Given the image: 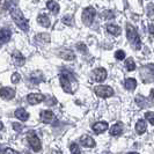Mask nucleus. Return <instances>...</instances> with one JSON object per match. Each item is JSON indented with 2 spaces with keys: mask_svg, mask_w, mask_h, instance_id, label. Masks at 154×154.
I'll list each match as a JSON object with an SVG mask.
<instances>
[{
  "mask_svg": "<svg viewBox=\"0 0 154 154\" xmlns=\"http://www.w3.org/2000/svg\"><path fill=\"white\" fill-rule=\"evenodd\" d=\"M9 14L12 16L13 21L15 22V24L23 31H28L29 29V24L28 21L26 20V17L23 16L22 12L20 11V8H17L14 5H11L9 6Z\"/></svg>",
  "mask_w": 154,
  "mask_h": 154,
  "instance_id": "1",
  "label": "nucleus"
},
{
  "mask_svg": "<svg viewBox=\"0 0 154 154\" xmlns=\"http://www.w3.org/2000/svg\"><path fill=\"white\" fill-rule=\"evenodd\" d=\"M126 36H128V39L130 41V43L133 45L134 49L139 50L141 48V41H140L138 32L136 30V28L130 23L126 24Z\"/></svg>",
  "mask_w": 154,
  "mask_h": 154,
  "instance_id": "2",
  "label": "nucleus"
},
{
  "mask_svg": "<svg viewBox=\"0 0 154 154\" xmlns=\"http://www.w3.org/2000/svg\"><path fill=\"white\" fill-rule=\"evenodd\" d=\"M72 80L75 81L74 77L72 74H69V72H64V73L60 74V77H59L60 86H62V88L64 89V92H66L67 94H72L73 93V91H72V82H71Z\"/></svg>",
  "mask_w": 154,
  "mask_h": 154,
  "instance_id": "3",
  "label": "nucleus"
},
{
  "mask_svg": "<svg viewBox=\"0 0 154 154\" xmlns=\"http://www.w3.org/2000/svg\"><path fill=\"white\" fill-rule=\"evenodd\" d=\"M94 92L95 94L97 95V96H100V97H103V99H108V97H111L115 92H114V89H112V87H110V86H107V85H99L96 86L95 88H94Z\"/></svg>",
  "mask_w": 154,
  "mask_h": 154,
  "instance_id": "4",
  "label": "nucleus"
},
{
  "mask_svg": "<svg viewBox=\"0 0 154 154\" xmlns=\"http://www.w3.org/2000/svg\"><path fill=\"white\" fill-rule=\"evenodd\" d=\"M96 15V11L94 7H86L82 11V22L85 23L86 26H91L94 21V17Z\"/></svg>",
  "mask_w": 154,
  "mask_h": 154,
  "instance_id": "5",
  "label": "nucleus"
},
{
  "mask_svg": "<svg viewBox=\"0 0 154 154\" xmlns=\"http://www.w3.org/2000/svg\"><path fill=\"white\" fill-rule=\"evenodd\" d=\"M27 138H28V144H29V146L31 147V149L34 152H39L42 149V143H41L38 137L36 136V133L29 132Z\"/></svg>",
  "mask_w": 154,
  "mask_h": 154,
  "instance_id": "6",
  "label": "nucleus"
},
{
  "mask_svg": "<svg viewBox=\"0 0 154 154\" xmlns=\"http://www.w3.org/2000/svg\"><path fill=\"white\" fill-rule=\"evenodd\" d=\"M45 100V96L41 93H30L28 96H27V101L30 103V104H38L41 102Z\"/></svg>",
  "mask_w": 154,
  "mask_h": 154,
  "instance_id": "7",
  "label": "nucleus"
},
{
  "mask_svg": "<svg viewBox=\"0 0 154 154\" xmlns=\"http://www.w3.org/2000/svg\"><path fill=\"white\" fill-rule=\"evenodd\" d=\"M93 74H94V79L95 81L97 82H103L106 79H107V71L103 67H97L93 71Z\"/></svg>",
  "mask_w": 154,
  "mask_h": 154,
  "instance_id": "8",
  "label": "nucleus"
},
{
  "mask_svg": "<svg viewBox=\"0 0 154 154\" xmlns=\"http://www.w3.org/2000/svg\"><path fill=\"white\" fill-rule=\"evenodd\" d=\"M41 119H42L43 123L49 124L52 123L56 119V117H54V114L51 110H42L41 111Z\"/></svg>",
  "mask_w": 154,
  "mask_h": 154,
  "instance_id": "9",
  "label": "nucleus"
},
{
  "mask_svg": "<svg viewBox=\"0 0 154 154\" xmlns=\"http://www.w3.org/2000/svg\"><path fill=\"white\" fill-rule=\"evenodd\" d=\"M1 96L5 100H12L15 96V89L11 87H2L1 88Z\"/></svg>",
  "mask_w": 154,
  "mask_h": 154,
  "instance_id": "10",
  "label": "nucleus"
},
{
  "mask_svg": "<svg viewBox=\"0 0 154 154\" xmlns=\"http://www.w3.org/2000/svg\"><path fill=\"white\" fill-rule=\"evenodd\" d=\"M92 129L95 133H103V132L107 131L109 129V125L107 122H96L93 125Z\"/></svg>",
  "mask_w": 154,
  "mask_h": 154,
  "instance_id": "11",
  "label": "nucleus"
},
{
  "mask_svg": "<svg viewBox=\"0 0 154 154\" xmlns=\"http://www.w3.org/2000/svg\"><path fill=\"white\" fill-rule=\"evenodd\" d=\"M13 62L15 64L16 66H23L24 65V63H26V58H24V56H23L20 51H14L13 52Z\"/></svg>",
  "mask_w": 154,
  "mask_h": 154,
  "instance_id": "12",
  "label": "nucleus"
},
{
  "mask_svg": "<svg viewBox=\"0 0 154 154\" xmlns=\"http://www.w3.org/2000/svg\"><path fill=\"white\" fill-rule=\"evenodd\" d=\"M11 36H12V30L8 29V28H2L1 31H0V42L1 44H6L8 41L11 39Z\"/></svg>",
  "mask_w": 154,
  "mask_h": 154,
  "instance_id": "13",
  "label": "nucleus"
},
{
  "mask_svg": "<svg viewBox=\"0 0 154 154\" xmlns=\"http://www.w3.org/2000/svg\"><path fill=\"white\" fill-rule=\"evenodd\" d=\"M59 57L64 59V60H73L74 58H75V54L74 52L72 51V50H69V49H64V50H60L59 51Z\"/></svg>",
  "mask_w": 154,
  "mask_h": 154,
  "instance_id": "14",
  "label": "nucleus"
},
{
  "mask_svg": "<svg viewBox=\"0 0 154 154\" xmlns=\"http://www.w3.org/2000/svg\"><path fill=\"white\" fill-rule=\"evenodd\" d=\"M14 115L17 119H20L21 122H27L29 118V114L27 112V110H24L23 108H17L14 112Z\"/></svg>",
  "mask_w": 154,
  "mask_h": 154,
  "instance_id": "15",
  "label": "nucleus"
},
{
  "mask_svg": "<svg viewBox=\"0 0 154 154\" xmlns=\"http://www.w3.org/2000/svg\"><path fill=\"white\" fill-rule=\"evenodd\" d=\"M80 143L84 147H88V148H92V147H95L96 143L95 140L92 138V137H88V136H84L80 138Z\"/></svg>",
  "mask_w": 154,
  "mask_h": 154,
  "instance_id": "16",
  "label": "nucleus"
},
{
  "mask_svg": "<svg viewBox=\"0 0 154 154\" xmlns=\"http://www.w3.org/2000/svg\"><path fill=\"white\" fill-rule=\"evenodd\" d=\"M46 7L49 8V11L54 15L59 13V4L57 1H54V0H49L48 4H46Z\"/></svg>",
  "mask_w": 154,
  "mask_h": 154,
  "instance_id": "17",
  "label": "nucleus"
},
{
  "mask_svg": "<svg viewBox=\"0 0 154 154\" xmlns=\"http://www.w3.org/2000/svg\"><path fill=\"white\" fill-rule=\"evenodd\" d=\"M147 129V125H146V121L145 119H138V122L136 124V131L138 134H144L145 131Z\"/></svg>",
  "mask_w": 154,
  "mask_h": 154,
  "instance_id": "18",
  "label": "nucleus"
},
{
  "mask_svg": "<svg viewBox=\"0 0 154 154\" xmlns=\"http://www.w3.org/2000/svg\"><path fill=\"white\" fill-rule=\"evenodd\" d=\"M124 87H125L128 91H134L136 87H137V80L133 79V78H128V79H125V81H124Z\"/></svg>",
  "mask_w": 154,
  "mask_h": 154,
  "instance_id": "19",
  "label": "nucleus"
},
{
  "mask_svg": "<svg viewBox=\"0 0 154 154\" xmlns=\"http://www.w3.org/2000/svg\"><path fill=\"white\" fill-rule=\"evenodd\" d=\"M122 132H123V124H114L110 128V134L111 136H119V134H122Z\"/></svg>",
  "mask_w": 154,
  "mask_h": 154,
  "instance_id": "20",
  "label": "nucleus"
},
{
  "mask_svg": "<svg viewBox=\"0 0 154 154\" xmlns=\"http://www.w3.org/2000/svg\"><path fill=\"white\" fill-rule=\"evenodd\" d=\"M37 22L42 26V27H49L51 24V21H50V17L46 15V14H39L38 17H37Z\"/></svg>",
  "mask_w": 154,
  "mask_h": 154,
  "instance_id": "21",
  "label": "nucleus"
},
{
  "mask_svg": "<svg viewBox=\"0 0 154 154\" xmlns=\"http://www.w3.org/2000/svg\"><path fill=\"white\" fill-rule=\"evenodd\" d=\"M30 80L34 84H39V82H42L44 80V77H43V74L41 72H34L30 75Z\"/></svg>",
  "mask_w": 154,
  "mask_h": 154,
  "instance_id": "22",
  "label": "nucleus"
},
{
  "mask_svg": "<svg viewBox=\"0 0 154 154\" xmlns=\"http://www.w3.org/2000/svg\"><path fill=\"white\" fill-rule=\"evenodd\" d=\"M107 30L114 36H117V35L121 34V28L118 26H116V24H107Z\"/></svg>",
  "mask_w": 154,
  "mask_h": 154,
  "instance_id": "23",
  "label": "nucleus"
},
{
  "mask_svg": "<svg viewBox=\"0 0 154 154\" xmlns=\"http://www.w3.org/2000/svg\"><path fill=\"white\" fill-rule=\"evenodd\" d=\"M36 41L42 42V43H49L50 42V35L49 34H44V32H41L36 36Z\"/></svg>",
  "mask_w": 154,
  "mask_h": 154,
  "instance_id": "24",
  "label": "nucleus"
},
{
  "mask_svg": "<svg viewBox=\"0 0 154 154\" xmlns=\"http://www.w3.org/2000/svg\"><path fill=\"white\" fill-rule=\"evenodd\" d=\"M125 67L128 71H134L136 69V64H134L133 58H129V59L125 60Z\"/></svg>",
  "mask_w": 154,
  "mask_h": 154,
  "instance_id": "25",
  "label": "nucleus"
},
{
  "mask_svg": "<svg viewBox=\"0 0 154 154\" xmlns=\"http://www.w3.org/2000/svg\"><path fill=\"white\" fill-rule=\"evenodd\" d=\"M69 151H71L72 154H81V149H80V147L78 146V144H75V143H73L69 146Z\"/></svg>",
  "mask_w": 154,
  "mask_h": 154,
  "instance_id": "26",
  "label": "nucleus"
},
{
  "mask_svg": "<svg viewBox=\"0 0 154 154\" xmlns=\"http://www.w3.org/2000/svg\"><path fill=\"white\" fill-rule=\"evenodd\" d=\"M145 118H146L147 121L152 124V125H154V112L153 111H147V112H145Z\"/></svg>",
  "mask_w": 154,
  "mask_h": 154,
  "instance_id": "27",
  "label": "nucleus"
},
{
  "mask_svg": "<svg viewBox=\"0 0 154 154\" xmlns=\"http://www.w3.org/2000/svg\"><path fill=\"white\" fill-rule=\"evenodd\" d=\"M72 20H73V16L72 15H66L63 17V23H65V24H67V26H72L73 22H72Z\"/></svg>",
  "mask_w": 154,
  "mask_h": 154,
  "instance_id": "28",
  "label": "nucleus"
},
{
  "mask_svg": "<svg viewBox=\"0 0 154 154\" xmlns=\"http://www.w3.org/2000/svg\"><path fill=\"white\" fill-rule=\"evenodd\" d=\"M11 80H12V82H13V84H17V82H20V80H21V77H20V74H19L17 72H14V73L12 74V78H11Z\"/></svg>",
  "mask_w": 154,
  "mask_h": 154,
  "instance_id": "29",
  "label": "nucleus"
},
{
  "mask_svg": "<svg viewBox=\"0 0 154 154\" xmlns=\"http://www.w3.org/2000/svg\"><path fill=\"white\" fill-rule=\"evenodd\" d=\"M115 58L116 59H118V60H123L124 58H125V52H124L123 50H118V51H116Z\"/></svg>",
  "mask_w": 154,
  "mask_h": 154,
  "instance_id": "30",
  "label": "nucleus"
},
{
  "mask_svg": "<svg viewBox=\"0 0 154 154\" xmlns=\"http://www.w3.org/2000/svg\"><path fill=\"white\" fill-rule=\"evenodd\" d=\"M2 154H21V153H19V152L14 151L13 148L6 147V148H4V149H2Z\"/></svg>",
  "mask_w": 154,
  "mask_h": 154,
  "instance_id": "31",
  "label": "nucleus"
},
{
  "mask_svg": "<svg viewBox=\"0 0 154 154\" xmlns=\"http://www.w3.org/2000/svg\"><path fill=\"white\" fill-rule=\"evenodd\" d=\"M77 48H78V50H79L80 52H85V54H86V52L88 51V50H87V46H86L84 43H79V44L77 45Z\"/></svg>",
  "mask_w": 154,
  "mask_h": 154,
  "instance_id": "32",
  "label": "nucleus"
},
{
  "mask_svg": "<svg viewBox=\"0 0 154 154\" xmlns=\"http://www.w3.org/2000/svg\"><path fill=\"white\" fill-rule=\"evenodd\" d=\"M147 14L151 17L154 15V5H148L147 6Z\"/></svg>",
  "mask_w": 154,
  "mask_h": 154,
  "instance_id": "33",
  "label": "nucleus"
},
{
  "mask_svg": "<svg viewBox=\"0 0 154 154\" xmlns=\"http://www.w3.org/2000/svg\"><path fill=\"white\" fill-rule=\"evenodd\" d=\"M13 129H14L15 131H17V132H21V131H22V129H23V126L21 125V124H19V123H13Z\"/></svg>",
  "mask_w": 154,
  "mask_h": 154,
  "instance_id": "34",
  "label": "nucleus"
},
{
  "mask_svg": "<svg viewBox=\"0 0 154 154\" xmlns=\"http://www.w3.org/2000/svg\"><path fill=\"white\" fill-rule=\"evenodd\" d=\"M148 31H149V34H151V35H154V24H149V27H148Z\"/></svg>",
  "mask_w": 154,
  "mask_h": 154,
  "instance_id": "35",
  "label": "nucleus"
},
{
  "mask_svg": "<svg viewBox=\"0 0 154 154\" xmlns=\"http://www.w3.org/2000/svg\"><path fill=\"white\" fill-rule=\"evenodd\" d=\"M128 154H139L138 152H130V153H128Z\"/></svg>",
  "mask_w": 154,
  "mask_h": 154,
  "instance_id": "36",
  "label": "nucleus"
},
{
  "mask_svg": "<svg viewBox=\"0 0 154 154\" xmlns=\"http://www.w3.org/2000/svg\"><path fill=\"white\" fill-rule=\"evenodd\" d=\"M152 96H153V99H154V91L152 92Z\"/></svg>",
  "mask_w": 154,
  "mask_h": 154,
  "instance_id": "37",
  "label": "nucleus"
}]
</instances>
